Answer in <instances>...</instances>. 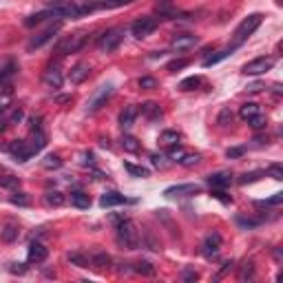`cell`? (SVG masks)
<instances>
[{"label":"cell","mask_w":283,"mask_h":283,"mask_svg":"<svg viewBox=\"0 0 283 283\" xmlns=\"http://www.w3.org/2000/svg\"><path fill=\"white\" fill-rule=\"evenodd\" d=\"M137 115H140V109H137V106H124V111L120 113V124H122V128L133 126V122L137 120Z\"/></svg>","instance_id":"cell-18"},{"label":"cell","mask_w":283,"mask_h":283,"mask_svg":"<svg viewBox=\"0 0 283 283\" xmlns=\"http://www.w3.org/2000/svg\"><path fill=\"white\" fill-rule=\"evenodd\" d=\"M257 113H261V109H259V104H257V102H246V104L239 106V115H241V120H246V122H248L250 117H255Z\"/></svg>","instance_id":"cell-21"},{"label":"cell","mask_w":283,"mask_h":283,"mask_svg":"<svg viewBox=\"0 0 283 283\" xmlns=\"http://www.w3.org/2000/svg\"><path fill=\"white\" fill-rule=\"evenodd\" d=\"M261 22H264V16L261 13H250L248 18L241 20V24L235 29V40H233V49L241 47V44L246 42V40L250 38L252 33L257 31V29L261 27Z\"/></svg>","instance_id":"cell-3"},{"label":"cell","mask_w":283,"mask_h":283,"mask_svg":"<svg viewBox=\"0 0 283 283\" xmlns=\"http://www.w3.org/2000/svg\"><path fill=\"white\" fill-rule=\"evenodd\" d=\"M226 155H228V157H241V155H244V148H228Z\"/></svg>","instance_id":"cell-52"},{"label":"cell","mask_w":283,"mask_h":283,"mask_svg":"<svg viewBox=\"0 0 283 283\" xmlns=\"http://www.w3.org/2000/svg\"><path fill=\"white\" fill-rule=\"evenodd\" d=\"M42 2L58 18H80V7L73 0H42Z\"/></svg>","instance_id":"cell-4"},{"label":"cell","mask_w":283,"mask_h":283,"mask_svg":"<svg viewBox=\"0 0 283 283\" xmlns=\"http://www.w3.org/2000/svg\"><path fill=\"white\" fill-rule=\"evenodd\" d=\"M9 270H11L13 275H24V272H27V268H24L22 264H11V268H9Z\"/></svg>","instance_id":"cell-51"},{"label":"cell","mask_w":283,"mask_h":283,"mask_svg":"<svg viewBox=\"0 0 283 283\" xmlns=\"http://www.w3.org/2000/svg\"><path fill=\"white\" fill-rule=\"evenodd\" d=\"M261 89H264L261 84H252V86H248V91H252V93H257V91H261Z\"/></svg>","instance_id":"cell-56"},{"label":"cell","mask_w":283,"mask_h":283,"mask_svg":"<svg viewBox=\"0 0 283 283\" xmlns=\"http://www.w3.org/2000/svg\"><path fill=\"white\" fill-rule=\"evenodd\" d=\"M124 168L128 173L133 175V177H148V175H151V171H148V168H144V166H135V164H131V162H126L124 164Z\"/></svg>","instance_id":"cell-30"},{"label":"cell","mask_w":283,"mask_h":283,"mask_svg":"<svg viewBox=\"0 0 283 283\" xmlns=\"http://www.w3.org/2000/svg\"><path fill=\"white\" fill-rule=\"evenodd\" d=\"M62 166V159H60V155H47L42 159V168H47V171H55V168H60Z\"/></svg>","instance_id":"cell-28"},{"label":"cell","mask_w":283,"mask_h":283,"mask_svg":"<svg viewBox=\"0 0 283 283\" xmlns=\"http://www.w3.org/2000/svg\"><path fill=\"white\" fill-rule=\"evenodd\" d=\"M157 24H159V20L157 18H151V16H144V18H140V20H135V22L131 24V31H133V35L135 38H148L153 31L157 29Z\"/></svg>","instance_id":"cell-7"},{"label":"cell","mask_w":283,"mask_h":283,"mask_svg":"<svg viewBox=\"0 0 283 283\" xmlns=\"http://www.w3.org/2000/svg\"><path fill=\"white\" fill-rule=\"evenodd\" d=\"M7 102H9V93L2 97V100H0V113H4L7 111Z\"/></svg>","instance_id":"cell-55"},{"label":"cell","mask_w":283,"mask_h":283,"mask_svg":"<svg viewBox=\"0 0 283 283\" xmlns=\"http://www.w3.org/2000/svg\"><path fill=\"white\" fill-rule=\"evenodd\" d=\"M62 82H64V78H62V71L58 69V64L55 66H49L47 71H44V84L49 86V89H60L62 86Z\"/></svg>","instance_id":"cell-15"},{"label":"cell","mask_w":283,"mask_h":283,"mask_svg":"<svg viewBox=\"0 0 283 283\" xmlns=\"http://www.w3.org/2000/svg\"><path fill=\"white\" fill-rule=\"evenodd\" d=\"M13 73H16V64H13V62H9V64L4 66L2 71H0V86H4V84H7V82L13 78Z\"/></svg>","instance_id":"cell-32"},{"label":"cell","mask_w":283,"mask_h":283,"mask_svg":"<svg viewBox=\"0 0 283 283\" xmlns=\"http://www.w3.org/2000/svg\"><path fill=\"white\" fill-rule=\"evenodd\" d=\"M202 193V186L199 184H179V186H171L164 190L166 197H195V195Z\"/></svg>","instance_id":"cell-10"},{"label":"cell","mask_w":283,"mask_h":283,"mask_svg":"<svg viewBox=\"0 0 283 283\" xmlns=\"http://www.w3.org/2000/svg\"><path fill=\"white\" fill-rule=\"evenodd\" d=\"M66 259H69L73 266H78V268H89V259H86L84 255H80V252H69Z\"/></svg>","instance_id":"cell-34"},{"label":"cell","mask_w":283,"mask_h":283,"mask_svg":"<svg viewBox=\"0 0 283 283\" xmlns=\"http://www.w3.org/2000/svg\"><path fill=\"white\" fill-rule=\"evenodd\" d=\"M261 175H266V171H255V173H246L239 177V184H250V182H257L261 179Z\"/></svg>","instance_id":"cell-39"},{"label":"cell","mask_w":283,"mask_h":283,"mask_svg":"<svg viewBox=\"0 0 283 283\" xmlns=\"http://www.w3.org/2000/svg\"><path fill=\"white\" fill-rule=\"evenodd\" d=\"M18 177H13V175H4V177H0V186H4V188H13V186H18Z\"/></svg>","instance_id":"cell-42"},{"label":"cell","mask_w":283,"mask_h":283,"mask_svg":"<svg viewBox=\"0 0 283 283\" xmlns=\"http://www.w3.org/2000/svg\"><path fill=\"white\" fill-rule=\"evenodd\" d=\"M159 142H162L164 146H173V144L179 142V133H177V131H162V135H159Z\"/></svg>","instance_id":"cell-29"},{"label":"cell","mask_w":283,"mask_h":283,"mask_svg":"<svg viewBox=\"0 0 283 283\" xmlns=\"http://www.w3.org/2000/svg\"><path fill=\"white\" fill-rule=\"evenodd\" d=\"M18 235H20L18 226L7 224V226H4V228H2V235H0V237H2V241H4V244H13V241L18 239Z\"/></svg>","instance_id":"cell-24"},{"label":"cell","mask_w":283,"mask_h":283,"mask_svg":"<svg viewBox=\"0 0 283 283\" xmlns=\"http://www.w3.org/2000/svg\"><path fill=\"white\" fill-rule=\"evenodd\" d=\"M186 64H188V60H173V62H168V71H179Z\"/></svg>","instance_id":"cell-49"},{"label":"cell","mask_w":283,"mask_h":283,"mask_svg":"<svg viewBox=\"0 0 283 283\" xmlns=\"http://www.w3.org/2000/svg\"><path fill=\"white\" fill-rule=\"evenodd\" d=\"M82 44H84V40H80V38H62L58 42V47H55V53L58 55H66V53H73V51H78Z\"/></svg>","instance_id":"cell-14"},{"label":"cell","mask_w":283,"mask_h":283,"mask_svg":"<svg viewBox=\"0 0 283 283\" xmlns=\"http://www.w3.org/2000/svg\"><path fill=\"white\" fill-rule=\"evenodd\" d=\"M248 124L255 128V131H259V128H264L268 124V117L264 115V113H257L255 117H250V120H248Z\"/></svg>","instance_id":"cell-36"},{"label":"cell","mask_w":283,"mask_h":283,"mask_svg":"<svg viewBox=\"0 0 283 283\" xmlns=\"http://www.w3.org/2000/svg\"><path fill=\"white\" fill-rule=\"evenodd\" d=\"M71 204H73L75 208H89L91 197L86 193H82V190H73V193H71Z\"/></svg>","instance_id":"cell-22"},{"label":"cell","mask_w":283,"mask_h":283,"mask_svg":"<svg viewBox=\"0 0 283 283\" xmlns=\"http://www.w3.org/2000/svg\"><path fill=\"white\" fill-rule=\"evenodd\" d=\"M115 230H117V244L126 250H135L140 246V233H137L135 224L131 219H122L115 224Z\"/></svg>","instance_id":"cell-2"},{"label":"cell","mask_w":283,"mask_h":283,"mask_svg":"<svg viewBox=\"0 0 283 283\" xmlns=\"http://www.w3.org/2000/svg\"><path fill=\"white\" fill-rule=\"evenodd\" d=\"M233 47H228V49H224V51H217V55H210V58H206L204 60V66H213V64H217V62H221L224 58H228L230 53H233Z\"/></svg>","instance_id":"cell-26"},{"label":"cell","mask_w":283,"mask_h":283,"mask_svg":"<svg viewBox=\"0 0 283 283\" xmlns=\"http://www.w3.org/2000/svg\"><path fill=\"white\" fill-rule=\"evenodd\" d=\"M233 266H235V261H233V259H230V261H226V264H224V266H221V270L217 272V277H215V279H217V281H219V279H221V277H226V275H228V272H230V270H233Z\"/></svg>","instance_id":"cell-47"},{"label":"cell","mask_w":283,"mask_h":283,"mask_svg":"<svg viewBox=\"0 0 283 283\" xmlns=\"http://www.w3.org/2000/svg\"><path fill=\"white\" fill-rule=\"evenodd\" d=\"M122 148L124 151H128V153H140V142L135 140L133 135H122Z\"/></svg>","instance_id":"cell-25"},{"label":"cell","mask_w":283,"mask_h":283,"mask_svg":"<svg viewBox=\"0 0 283 283\" xmlns=\"http://www.w3.org/2000/svg\"><path fill=\"white\" fill-rule=\"evenodd\" d=\"M113 91H115V86L113 84H104V86H100V89L95 91L93 95H91V100L86 102V113H95V111H100L102 106L106 104V100L113 95Z\"/></svg>","instance_id":"cell-6"},{"label":"cell","mask_w":283,"mask_h":283,"mask_svg":"<svg viewBox=\"0 0 283 283\" xmlns=\"http://www.w3.org/2000/svg\"><path fill=\"white\" fill-rule=\"evenodd\" d=\"M135 272H140V275H144V277H153V275H155V268L148 264V261H137Z\"/></svg>","instance_id":"cell-35"},{"label":"cell","mask_w":283,"mask_h":283,"mask_svg":"<svg viewBox=\"0 0 283 283\" xmlns=\"http://www.w3.org/2000/svg\"><path fill=\"white\" fill-rule=\"evenodd\" d=\"M122 38H124V29L115 27V29H111V31H106L102 35L97 47H100V51H104V53H113V51L122 44Z\"/></svg>","instance_id":"cell-5"},{"label":"cell","mask_w":283,"mask_h":283,"mask_svg":"<svg viewBox=\"0 0 283 283\" xmlns=\"http://www.w3.org/2000/svg\"><path fill=\"white\" fill-rule=\"evenodd\" d=\"M89 73H91V66L89 62H78L71 69V73H69V80H71V84H82L86 78H89Z\"/></svg>","instance_id":"cell-16"},{"label":"cell","mask_w":283,"mask_h":283,"mask_svg":"<svg viewBox=\"0 0 283 283\" xmlns=\"http://www.w3.org/2000/svg\"><path fill=\"white\" fill-rule=\"evenodd\" d=\"M275 66V58H257L250 60L248 64H244V73L246 75H261L266 71H270Z\"/></svg>","instance_id":"cell-11"},{"label":"cell","mask_w":283,"mask_h":283,"mask_svg":"<svg viewBox=\"0 0 283 283\" xmlns=\"http://www.w3.org/2000/svg\"><path fill=\"white\" fill-rule=\"evenodd\" d=\"M7 117H9V124H18V122L22 120V109H13V113Z\"/></svg>","instance_id":"cell-50"},{"label":"cell","mask_w":283,"mask_h":283,"mask_svg":"<svg viewBox=\"0 0 283 283\" xmlns=\"http://www.w3.org/2000/svg\"><path fill=\"white\" fill-rule=\"evenodd\" d=\"M268 173H270L272 179H277V182H281V179H283V168H281V164H272V166L268 168Z\"/></svg>","instance_id":"cell-43"},{"label":"cell","mask_w":283,"mask_h":283,"mask_svg":"<svg viewBox=\"0 0 283 283\" xmlns=\"http://www.w3.org/2000/svg\"><path fill=\"white\" fill-rule=\"evenodd\" d=\"M7 126H9V117L4 115V113H2V117H0V133H2V131H4V128H7Z\"/></svg>","instance_id":"cell-54"},{"label":"cell","mask_w":283,"mask_h":283,"mask_svg":"<svg viewBox=\"0 0 283 283\" xmlns=\"http://www.w3.org/2000/svg\"><path fill=\"white\" fill-rule=\"evenodd\" d=\"M199 84H202V78H199V75H190V78H186L182 84H179V89L182 91H195Z\"/></svg>","instance_id":"cell-33"},{"label":"cell","mask_w":283,"mask_h":283,"mask_svg":"<svg viewBox=\"0 0 283 283\" xmlns=\"http://www.w3.org/2000/svg\"><path fill=\"white\" fill-rule=\"evenodd\" d=\"M11 204H16V206H29V197L24 193H13L11 195Z\"/></svg>","instance_id":"cell-44"},{"label":"cell","mask_w":283,"mask_h":283,"mask_svg":"<svg viewBox=\"0 0 283 283\" xmlns=\"http://www.w3.org/2000/svg\"><path fill=\"white\" fill-rule=\"evenodd\" d=\"M197 162H199L197 153H195V155H193V153H184L182 159H179V164H182V166H195Z\"/></svg>","instance_id":"cell-40"},{"label":"cell","mask_w":283,"mask_h":283,"mask_svg":"<svg viewBox=\"0 0 283 283\" xmlns=\"http://www.w3.org/2000/svg\"><path fill=\"white\" fill-rule=\"evenodd\" d=\"M44 202H47L49 206H55V208H58V206L64 204V195L58 193V190H51V193L44 195Z\"/></svg>","instance_id":"cell-31"},{"label":"cell","mask_w":283,"mask_h":283,"mask_svg":"<svg viewBox=\"0 0 283 283\" xmlns=\"http://www.w3.org/2000/svg\"><path fill=\"white\" fill-rule=\"evenodd\" d=\"M219 250H221V235L219 233H210L202 244V255L206 257V259L213 261V259H217Z\"/></svg>","instance_id":"cell-8"},{"label":"cell","mask_w":283,"mask_h":283,"mask_svg":"<svg viewBox=\"0 0 283 283\" xmlns=\"http://www.w3.org/2000/svg\"><path fill=\"white\" fill-rule=\"evenodd\" d=\"M51 16H53L51 11H40V13H33V16H29L27 20H24V27H35V24L44 22V20L51 18Z\"/></svg>","instance_id":"cell-27"},{"label":"cell","mask_w":283,"mask_h":283,"mask_svg":"<svg viewBox=\"0 0 283 283\" xmlns=\"http://www.w3.org/2000/svg\"><path fill=\"white\" fill-rule=\"evenodd\" d=\"M166 155L168 157H173V159H182V155H184V148L179 146V144H173V146H168V151H166Z\"/></svg>","instance_id":"cell-41"},{"label":"cell","mask_w":283,"mask_h":283,"mask_svg":"<svg viewBox=\"0 0 283 283\" xmlns=\"http://www.w3.org/2000/svg\"><path fill=\"white\" fill-rule=\"evenodd\" d=\"M27 257H29V261H31V264H44V261H47V257H49V250L44 248V244H40V241H31V244H29Z\"/></svg>","instance_id":"cell-13"},{"label":"cell","mask_w":283,"mask_h":283,"mask_svg":"<svg viewBox=\"0 0 283 283\" xmlns=\"http://www.w3.org/2000/svg\"><path fill=\"white\" fill-rule=\"evenodd\" d=\"M283 202V193H277L275 197H270V199H266V202H259L257 206H279Z\"/></svg>","instance_id":"cell-46"},{"label":"cell","mask_w":283,"mask_h":283,"mask_svg":"<svg viewBox=\"0 0 283 283\" xmlns=\"http://www.w3.org/2000/svg\"><path fill=\"white\" fill-rule=\"evenodd\" d=\"M193 44H197V35H190V33L177 35V38L173 40L175 49H188V47H193Z\"/></svg>","instance_id":"cell-23"},{"label":"cell","mask_w":283,"mask_h":283,"mask_svg":"<svg viewBox=\"0 0 283 283\" xmlns=\"http://www.w3.org/2000/svg\"><path fill=\"white\" fill-rule=\"evenodd\" d=\"M60 27H62V24H60V22H55V24H49V27L44 29L42 33L33 35V38L29 40V42H27V49H29V51H33V49H40V47H42V44H47L49 40L53 38V35L58 33V31H60Z\"/></svg>","instance_id":"cell-9"},{"label":"cell","mask_w":283,"mask_h":283,"mask_svg":"<svg viewBox=\"0 0 283 283\" xmlns=\"http://www.w3.org/2000/svg\"><path fill=\"white\" fill-rule=\"evenodd\" d=\"M213 197L221 199V202H224V204H230V197H224V193H221V190H213Z\"/></svg>","instance_id":"cell-53"},{"label":"cell","mask_w":283,"mask_h":283,"mask_svg":"<svg viewBox=\"0 0 283 283\" xmlns=\"http://www.w3.org/2000/svg\"><path fill=\"white\" fill-rule=\"evenodd\" d=\"M217 124L219 126H230V124H233V111H230V109H221L219 117H217Z\"/></svg>","instance_id":"cell-37"},{"label":"cell","mask_w":283,"mask_h":283,"mask_svg":"<svg viewBox=\"0 0 283 283\" xmlns=\"http://www.w3.org/2000/svg\"><path fill=\"white\" fill-rule=\"evenodd\" d=\"M44 146H47V135L38 128V131H31V137H29V140L11 142L7 146V151L16 157V162H27V159H31L35 153L42 151Z\"/></svg>","instance_id":"cell-1"},{"label":"cell","mask_w":283,"mask_h":283,"mask_svg":"<svg viewBox=\"0 0 283 283\" xmlns=\"http://www.w3.org/2000/svg\"><path fill=\"white\" fill-rule=\"evenodd\" d=\"M140 89H146V91L157 89V80L155 78H140Z\"/></svg>","instance_id":"cell-45"},{"label":"cell","mask_w":283,"mask_h":283,"mask_svg":"<svg viewBox=\"0 0 283 283\" xmlns=\"http://www.w3.org/2000/svg\"><path fill=\"white\" fill-rule=\"evenodd\" d=\"M206 182H208V186L213 190H224V188H228L230 184H233V175H230L228 171H219V173L208 175Z\"/></svg>","instance_id":"cell-12"},{"label":"cell","mask_w":283,"mask_h":283,"mask_svg":"<svg viewBox=\"0 0 283 283\" xmlns=\"http://www.w3.org/2000/svg\"><path fill=\"white\" fill-rule=\"evenodd\" d=\"M140 113H142L144 117H146V120H151V122L162 117V109H159V104H155V102H144Z\"/></svg>","instance_id":"cell-19"},{"label":"cell","mask_w":283,"mask_h":283,"mask_svg":"<svg viewBox=\"0 0 283 283\" xmlns=\"http://www.w3.org/2000/svg\"><path fill=\"white\" fill-rule=\"evenodd\" d=\"M255 277V266H252V261H246L244 266H241V272H239V279L246 281V279H252Z\"/></svg>","instance_id":"cell-38"},{"label":"cell","mask_w":283,"mask_h":283,"mask_svg":"<svg viewBox=\"0 0 283 283\" xmlns=\"http://www.w3.org/2000/svg\"><path fill=\"white\" fill-rule=\"evenodd\" d=\"M126 202H128V199L122 193H117V190L104 193L100 197V206H102V208H113V206H122V204H126Z\"/></svg>","instance_id":"cell-17"},{"label":"cell","mask_w":283,"mask_h":283,"mask_svg":"<svg viewBox=\"0 0 283 283\" xmlns=\"http://www.w3.org/2000/svg\"><path fill=\"white\" fill-rule=\"evenodd\" d=\"M197 272L193 270V268H186V270L182 272V281H197Z\"/></svg>","instance_id":"cell-48"},{"label":"cell","mask_w":283,"mask_h":283,"mask_svg":"<svg viewBox=\"0 0 283 283\" xmlns=\"http://www.w3.org/2000/svg\"><path fill=\"white\" fill-rule=\"evenodd\" d=\"M89 264L93 266L95 270H106V268H111V257L106 255V252H95L89 259Z\"/></svg>","instance_id":"cell-20"}]
</instances>
